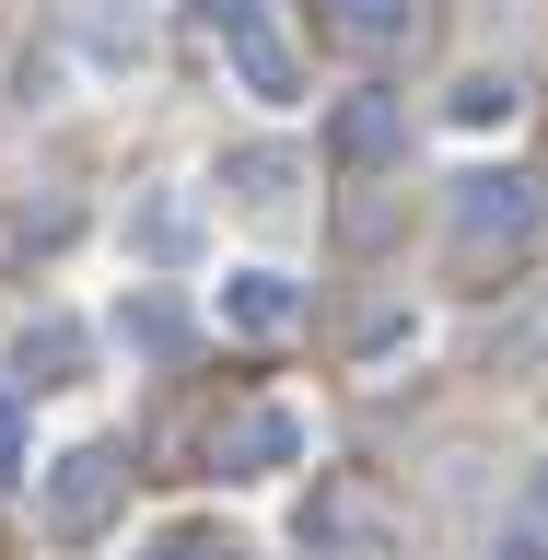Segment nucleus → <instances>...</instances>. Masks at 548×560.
Segmentation results:
<instances>
[{
    "mask_svg": "<svg viewBox=\"0 0 548 560\" xmlns=\"http://www.w3.org/2000/svg\"><path fill=\"white\" fill-rule=\"evenodd\" d=\"M397 140H409V129H397L385 94H350L339 105V152H350V164H397Z\"/></svg>",
    "mask_w": 548,
    "mask_h": 560,
    "instance_id": "7",
    "label": "nucleus"
},
{
    "mask_svg": "<svg viewBox=\"0 0 548 560\" xmlns=\"http://www.w3.org/2000/svg\"><path fill=\"white\" fill-rule=\"evenodd\" d=\"M444 222H455V269H490V257L537 245V187H525V175H455Z\"/></svg>",
    "mask_w": 548,
    "mask_h": 560,
    "instance_id": "1",
    "label": "nucleus"
},
{
    "mask_svg": "<svg viewBox=\"0 0 548 560\" xmlns=\"http://www.w3.org/2000/svg\"><path fill=\"white\" fill-rule=\"evenodd\" d=\"M152 560H245V549H234V537H210V525H175Z\"/></svg>",
    "mask_w": 548,
    "mask_h": 560,
    "instance_id": "11",
    "label": "nucleus"
},
{
    "mask_svg": "<svg viewBox=\"0 0 548 560\" xmlns=\"http://www.w3.org/2000/svg\"><path fill=\"white\" fill-rule=\"evenodd\" d=\"M292 444H304L292 409H234L199 455H210V479H269V467H292Z\"/></svg>",
    "mask_w": 548,
    "mask_h": 560,
    "instance_id": "4",
    "label": "nucleus"
},
{
    "mask_svg": "<svg viewBox=\"0 0 548 560\" xmlns=\"http://www.w3.org/2000/svg\"><path fill=\"white\" fill-rule=\"evenodd\" d=\"M385 525L374 514H304V549H374Z\"/></svg>",
    "mask_w": 548,
    "mask_h": 560,
    "instance_id": "10",
    "label": "nucleus"
},
{
    "mask_svg": "<svg viewBox=\"0 0 548 560\" xmlns=\"http://www.w3.org/2000/svg\"><path fill=\"white\" fill-rule=\"evenodd\" d=\"M82 327H24V339H12V385H70L82 374Z\"/></svg>",
    "mask_w": 548,
    "mask_h": 560,
    "instance_id": "6",
    "label": "nucleus"
},
{
    "mask_svg": "<svg viewBox=\"0 0 548 560\" xmlns=\"http://www.w3.org/2000/svg\"><path fill=\"white\" fill-rule=\"evenodd\" d=\"M234 187H245V199H280V187H292V164H280V152H245Z\"/></svg>",
    "mask_w": 548,
    "mask_h": 560,
    "instance_id": "12",
    "label": "nucleus"
},
{
    "mask_svg": "<svg viewBox=\"0 0 548 560\" xmlns=\"http://www.w3.org/2000/svg\"><path fill=\"white\" fill-rule=\"evenodd\" d=\"M199 12L222 24V47H234V70H245V94H269V105H292V94H304V59L280 47L269 0H199Z\"/></svg>",
    "mask_w": 548,
    "mask_h": 560,
    "instance_id": "2",
    "label": "nucleus"
},
{
    "mask_svg": "<svg viewBox=\"0 0 548 560\" xmlns=\"http://www.w3.org/2000/svg\"><path fill=\"white\" fill-rule=\"evenodd\" d=\"M24 479V409H0V490Z\"/></svg>",
    "mask_w": 548,
    "mask_h": 560,
    "instance_id": "14",
    "label": "nucleus"
},
{
    "mask_svg": "<svg viewBox=\"0 0 548 560\" xmlns=\"http://www.w3.org/2000/svg\"><path fill=\"white\" fill-rule=\"evenodd\" d=\"M129 339L152 350V362H175V350H187V315L175 304H129Z\"/></svg>",
    "mask_w": 548,
    "mask_h": 560,
    "instance_id": "8",
    "label": "nucleus"
},
{
    "mask_svg": "<svg viewBox=\"0 0 548 560\" xmlns=\"http://www.w3.org/2000/svg\"><path fill=\"white\" fill-rule=\"evenodd\" d=\"M525 537H537V549H548V467H537V525H525Z\"/></svg>",
    "mask_w": 548,
    "mask_h": 560,
    "instance_id": "15",
    "label": "nucleus"
},
{
    "mask_svg": "<svg viewBox=\"0 0 548 560\" xmlns=\"http://www.w3.org/2000/svg\"><path fill=\"white\" fill-rule=\"evenodd\" d=\"M117 490H129V455L117 444H82L47 467V537H94L105 514H117Z\"/></svg>",
    "mask_w": 548,
    "mask_h": 560,
    "instance_id": "3",
    "label": "nucleus"
},
{
    "mask_svg": "<svg viewBox=\"0 0 548 560\" xmlns=\"http://www.w3.org/2000/svg\"><path fill=\"white\" fill-rule=\"evenodd\" d=\"M222 315H234L245 339H280V327L304 315V292H292V280H280V269H245L234 292H222Z\"/></svg>",
    "mask_w": 548,
    "mask_h": 560,
    "instance_id": "5",
    "label": "nucleus"
},
{
    "mask_svg": "<svg viewBox=\"0 0 548 560\" xmlns=\"http://www.w3.org/2000/svg\"><path fill=\"white\" fill-rule=\"evenodd\" d=\"M140 245H152V257H187V222H175V210L152 199V210H140Z\"/></svg>",
    "mask_w": 548,
    "mask_h": 560,
    "instance_id": "13",
    "label": "nucleus"
},
{
    "mask_svg": "<svg viewBox=\"0 0 548 560\" xmlns=\"http://www.w3.org/2000/svg\"><path fill=\"white\" fill-rule=\"evenodd\" d=\"M339 24L362 35V47H397V24H409V0H339Z\"/></svg>",
    "mask_w": 548,
    "mask_h": 560,
    "instance_id": "9",
    "label": "nucleus"
}]
</instances>
